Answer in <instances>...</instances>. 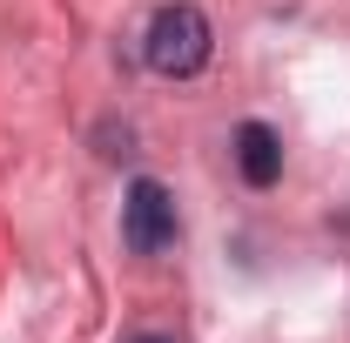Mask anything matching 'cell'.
Wrapping results in <instances>:
<instances>
[{
    "label": "cell",
    "mask_w": 350,
    "mask_h": 343,
    "mask_svg": "<svg viewBox=\"0 0 350 343\" xmlns=\"http://www.w3.org/2000/svg\"><path fill=\"white\" fill-rule=\"evenodd\" d=\"M209 54H216V27H209V14H202L196 0H169V7H155V20H148V34H142V61H148L162 81H189V74H202Z\"/></svg>",
    "instance_id": "6da1fadb"
},
{
    "label": "cell",
    "mask_w": 350,
    "mask_h": 343,
    "mask_svg": "<svg viewBox=\"0 0 350 343\" xmlns=\"http://www.w3.org/2000/svg\"><path fill=\"white\" fill-rule=\"evenodd\" d=\"M175 236H182V215H175V189L155 175H135L129 195H122V243L135 256H162Z\"/></svg>",
    "instance_id": "7a4b0ae2"
},
{
    "label": "cell",
    "mask_w": 350,
    "mask_h": 343,
    "mask_svg": "<svg viewBox=\"0 0 350 343\" xmlns=\"http://www.w3.org/2000/svg\"><path fill=\"white\" fill-rule=\"evenodd\" d=\"M236 169H243L250 189H276L283 182V135L269 122H243L236 128Z\"/></svg>",
    "instance_id": "3957f363"
},
{
    "label": "cell",
    "mask_w": 350,
    "mask_h": 343,
    "mask_svg": "<svg viewBox=\"0 0 350 343\" xmlns=\"http://www.w3.org/2000/svg\"><path fill=\"white\" fill-rule=\"evenodd\" d=\"M129 343H175V337H155V330H142V337H129Z\"/></svg>",
    "instance_id": "277c9868"
}]
</instances>
